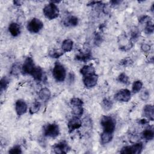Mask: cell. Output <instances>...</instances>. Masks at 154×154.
<instances>
[{"label":"cell","instance_id":"obj_31","mask_svg":"<svg viewBox=\"0 0 154 154\" xmlns=\"http://www.w3.org/2000/svg\"><path fill=\"white\" fill-rule=\"evenodd\" d=\"M70 104L72 106H82L83 102L79 98L73 97V98L71 99V100H70Z\"/></svg>","mask_w":154,"mask_h":154},{"label":"cell","instance_id":"obj_16","mask_svg":"<svg viewBox=\"0 0 154 154\" xmlns=\"http://www.w3.org/2000/svg\"><path fill=\"white\" fill-rule=\"evenodd\" d=\"M80 73L84 77L91 74L95 73L96 71L93 65L88 64V65H85L83 66L80 70Z\"/></svg>","mask_w":154,"mask_h":154},{"label":"cell","instance_id":"obj_9","mask_svg":"<svg viewBox=\"0 0 154 154\" xmlns=\"http://www.w3.org/2000/svg\"><path fill=\"white\" fill-rule=\"evenodd\" d=\"M98 76L95 73L83 77V82L85 86L87 88H91L95 86L97 84Z\"/></svg>","mask_w":154,"mask_h":154},{"label":"cell","instance_id":"obj_33","mask_svg":"<svg viewBox=\"0 0 154 154\" xmlns=\"http://www.w3.org/2000/svg\"><path fill=\"white\" fill-rule=\"evenodd\" d=\"M133 64V61L131 59L129 58H125L123 59V60H122V61L120 62V64L126 67V66H131Z\"/></svg>","mask_w":154,"mask_h":154},{"label":"cell","instance_id":"obj_17","mask_svg":"<svg viewBox=\"0 0 154 154\" xmlns=\"http://www.w3.org/2000/svg\"><path fill=\"white\" fill-rule=\"evenodd\" d=\"M73 41L70 39H66L63 42L61 49L63 52H68L72 51L73 48Z\"/></svg>","mask_w":154,"mask_h":154},{"label":"cell","instance_id":"obj_15","mask_svg":"<svg viewBox=\"0 0 154 154\" xmlns=\"http://www.w3.org/2000/svg\"><path fill=\"white\" fill-rule=\"evenodd\" d=\"M31 75L35 81L38 82H40L43 79V70L40 67L35 66L34 70L31 73Z\"/></svg>","mask_w":154,"mask_h":154},{"label":"cell","instance_id":"obj_1","mask_svg":"<svg viewBox=\"0 0 154 154\" xmlns=\"http://www.w3.org/2000/svg\"><path fill=\"white\" fill-rule=\"evenodd\" d=\"M43 12L45 16L49 20H52L58 17L60 14L58 7L55 4L52 2H50L45 6L43 9Z\"/></svg>","mask_w":154,"mask_h":154},{"label":"cell","instance_id":"obj_11","mask_svg":"<svg viewBox=\"0 0 154 154\" xmlns=\"http://www.w3.org/2000/svg\"><path fill=\"white\" fill-rule=\"evenodd\" d=\"M53 149L56 153H66L69 152L70 147L68 144L65 141H63L55 144L53 147Z\"/></svg>","mask_w":154,"mask_h":154},{"label":"cell","instance_id":"obj_21","mask_svg":"<svg viewBox=\"0 0 154 154\" xmlns=\"http://www.w3.org/2000/svg\"><path fill=\"white\" fill-rule=\"evenodd\" d=\"M142 137L147 141H150L153 139L154 132L152 128H147L142 133Z\"/></svg>","mask_w":154,"mask_h":154},{"label":"cell","instance_id":"obj_26","mask_svg":"<svg viewBox=\"0 0 154 154\" xmlns=\"http://www.w3.org/2000/svg\"><path fill=\"white\" fill-rule=\"evenodd\" d=\"M83 108L81 106H72V114L76 117H79L83 114Z\"/></svg>","mask_w":154,"mask_h":154},{"label":"cell","instance_id":"obj_23","mask_svg":"<svg viewBox=\"0 0 154 154\" xmlns=\"http://www.w3.org/2000/svg\"><path fill=\"white\" fill-rule=\"evenodd\" d=\"M142 87H143V83L140 80L135 81L132 84V91L134 93H137L141 90V89L142 88Z\"/></svg>","mask_w":154,"mask_h":154},{"label":"cell","instance_id":"obj_14","mask_svg":"<svg viewBox=\"0 0 154 154\" xmlns=\"http://www.w3.org/2000/svg\"><path fill=\"white\" fill-rule=\"evenodd\" d=\"M8 31L12 36L17 37L20 33V27L17 23L11 22L8 26Z\"/></svg>","mask_w":154,"mask_h":154},{"label":"cell","instance_id":"obj_6","mask_svg":"<svg viewBox=\"0 0 154 154\" xmlns=\"http://www.w3.org/2000/svg\"><path fill=\"white\" fill-rule=\"evenodd\" d=\"M143 149V144L141 143H136L132 146L123 147L120 153L123 154H138L141 152Z\"/></svg>","mask_w":154,"mask_h":154},{"label":"cell","instance_id":"obj_35","mask_svg":"<svg viewBox=\"0 0 154 154\" xmlns=\"http://www.w3.org/2000/svg\"><path fill=\"white\" fill-rule=\"evenodd\" d=\"M141 50L143 51V52H147L149 51L150 49V46L147 45V44H146V43H143L141 46Z\"/></svg>","mask_w":154,"mask_h":154},{"label":"cell","instance_id":"obj_4","mask_svg":"<svg viewBox=\"0 0 154 154\" xmlns=\"http://www.w3.org/2000/svg\"><path fill=\"white\" fill-rule=\"evenodd\" d=\"M59 126L56 123L48 124L44 127L43 129V134L45 136L51 138L57 137L59 135Z\"/></svg>","mask_w":154,"mask_h":154},{"label":"cell","instance_id":"obj_28","mask_svg":"<svg viewBox=\"0 0 154 154\" xmlns=\"http://www.w3.org/2000/svg\"><path fill=\"white\" fill-rule=\"evenodd\" d=\"M0 84H1V92H2L3 90H5L7 88L9 84V81L7 77L4 76L1 79Z\"/></svg>","mask_w":154,"mask_h":154},{"label":"cell","instance_id":"obj_22","mask_svg":"<svg viewBox=\"0 0 154 154\" xmlns=\"http://www.w3.org/2000/svg\"><path fill=\"white\" fill-rule=\"evenodd\" d=\"M91 54L90 52H85V53H80L78 55H77L75 57V58L77 60L81 61H87L91 59Z\"/></svg>","mask_w":154,"mask_h":154},{"label":"cell","instance_id":"obj_7","mask_svg":"<svg viewBox=\"0 0 154 154\" xmlns=\"http://www.w3.org/2000/svg\"><path fill=\"white\" fill-rule=\"evenodd\" d=\"M35 67V66L32 58L31 57H27L22 66L21 70L23 74L31 75Z\"/></svg>","mask_w":154,"mask_h":154},{"label":"cell","instance_id":"obj_27","mask_svg":"<svg viewBox=\"0 0 154 154\" xmlns=\"http://www.w3.org/2000/svg\"><path fill=\"white\" fill-rule=\"evenodd\" d=\"M63 51H60L58 50H56V49H52L51 50L49 53V55L53 58H58L60 57H61V55H63Z\"/></svg>","mask_w":154,"mask_h":154},{"label":"cell","instance_id":"obj_30","mask_svg":"<svg viewBox=\"0 0 154 154\" xmlns=\"http://www.w3.org/2000/svg\"><path fill=\"white\" fill-rule=\"evenodd\" d=\"M146 23H147V25L145 28L146 33L148 34L153 33L154 28H153V24L151 20H149L147 22H146Z\"/></svg>","mask_w":154,"mask_h":154},{"label":"cell","instance_id":"obj_24","mask_svg":"<svg viewBox=\"0 0 154 154\" xmlns=\"http://www.w3.org/2000/svg\"><path fill=\"white\" fill-rule=\"evenodd\" d=\"M40 106H41V104L39 102H35L31 105L29 108V113L31 114H34L36 113L40 109Z\"/></svg>","mask_w":154,"mask_h":154},{"label":"cell","instance_id":"obj_10","mask_svg":"<svg viewBox=\"0 0 154 154\" xmlns=\"http://www.w3.org/2000/svg\"><path fill=\"white\" fill-rule=\"evenodd\" d=\"M82 126V122L81 120L79 119L78 117H73L71 118L68 123H67V127L69 129V132L70 133L72 132L75 130L79 129Z\"/></svg>","mask_w":154,"mask_h":154},{"label":"cell","instance_id":"obj_29","mask_svg":"<svg viewBox=\"0 0 154 154\" xmlns=\"http://www.w3.org/2000/svg\"><path fill=\"white\" fill-rule=\"evenodd\" d=\"M118 80L119 82L123 84H129V77L125 73H122L119 75L118 77Z\"/></svg>","mask_w":154,"mask_h":154},{"label":"cell","instance_id":"obj_8","mask_svg":"<svg viewBox=\"0 0 154 154\" xmlns=\"http://www.w3.org/2000/svg\"><path fill=\"white\" fill-rule=\"evenodd\" d=\"M131 93L128 89H122L114 95V99L120 102H127L131 99Z\"/></svg>","mask_w":154,"mask_h":154},{"label":"cell","instance_id":"obj_12","mask_svg":"<svg viewBox=\"0 0 154 154\" xmlns=\"http://www.w3.org/2000/svg\"><path fill=\"white\" fill-rule=\"evenodd\" d=\"M27 105L23 100L19 99L15 103V110L19 116L24 114L27 111Z\"/></svg>","mask_w":154,"mask_h":154},{"label":"cell","instance_id":"obj_34","mask_svg":"<svg viewBox=\"0 0 154 154\" xmlns=\"http://www.w3.org/2000/svg\"><path fill=\"white\" fill-rule=\"evenodd\" d=\"M140 97L143 100H147L149 97V93L148 92V91L147 90H144L141 93V95H140Z\"/></svg>","mask_w":154,"mask_h":154},{"label":"cell","instance_id":"obj_37","mask_svg":"<svg viewBox=\"0 0 154 154\" xmlns=\"http://www.w3.org/2000/svg\"><path fill=\"white\" fill-rule=\"evenodd\" d=\"M110 2H111L112 5H117V4H119V3H120L121 1H111Z\"/></svg>","mask_w":154,"mask_h":154},{"label":"cell","instance_id":"obj_13","mask_svg":"<svg viewBox=\"0 0 154 154\" xmlns=\"http://www.w3.org/2000/svg\"><path fill=\"white\" fill-rule=\"evenodd\" d=\"M143 115L149 120L153 121L154 119V109L153 106L151 104L146 105L143 109Z\"/></svg>","mask_w":154,"mask_h":154},{"label":"cell","instance_id":"obj_32","mask_svg":"<svg viewBox=\"0 0 154 154\" xmlns=\"http://www.w3.org/2000/svg\"><path fill=\"white\" fill-rule=\"evenodd\" d=\"M8 153L11 154H20L22 152L21 147L19 146H15L9 150Z\"/></svg>","mask_w":154,"mask_h":154},{"label":"cell","instance_id":"obj_18","mask_svg":"<svg viewBox=\"0 0 154 154\" xmlns=\"http://www.w3.org/2000/svg\"><path fill=\"white\" fill-rule=\"evenodd\" d=\"M78 23V19L74 16H70L64 20V25L67 26H74Z\"/></svg>","mask_w":154,"mask_h":154},{"label":"cell","instance_id":"obj_36","mask_svg":"<svg viewBox=\"0 0 154 154\" xmlns=\"http://www.w3.org/2000/svg\"><path fill=\"white\" fill-rule=\"evenodd\" d=\"M13 3L16 5H20L22 3V2L20 1H14Z\"/></svg>","mask_w":154,"mask_h":154},{"label":"cell","instance_id":"obj_19","mask_svg":"<svg viewBox=\"0 0 154 154\" xmlns=\"http://www.w3.org/2000/svg\"><path fill=\"white\" fill-rule=\"evenodd\" d=\"M38 95L41 100L43 101H48L51 97V93L50 90L48 88H43L40 90Z\"/></svg>","mask_w":154,"mask_h":154},{"label":"cell","instance_id":"obj_2","mask_svg":"<svg viewBox=\"0 0 154 154\" xmlns=\"http://www.w3.org/2000/svg\"><path fill=\"white\" fill-rule=\"evenodd\" d=\"M116 124L115 120L110 116H104L101 118L100 125L103 128V132L112 134L116 129Z\"/></svg>","mask_w":154,"mask_h":154},{"label":"cell","instance_id":"obj_20","mask_svg":"<svg viewBox=\"0 0 154 154\" xmlns=\"http://www.w3.org/2000/svg\"><path fill=\"white\" fill-rule=\"evenodd\" d=\"M112 138V134L103 132L100 134V142L102 144L109 143Z\"/></svg>","mask_w":154,"mask_h":154},{"label":"cell","instance_id":"obj_3","mask_svg":"<svg viewBox=\"0 0 154 154\" xmlns=\"http://www.w3.org/2000/svg\"><path fill=\"white\" fill-rule=\"evenodd\" d=\"M52 75L55 79L58 82H63L66 76V72L64 66L59 62H56L53 70Z\"/></svg>","mask_w":154,"mask_h":154},{"label":"cell","instance_id":"obj_5","mask_svg":"<svg viewBox=\"0 0 154 154\" xmlns=\"http://www.w3.org/2000/svg\"><path fill=\"white\" fill-rule=\"evenodd\" d=\"M43 27V22L37 18H32L27 24V29L31 33L38 32Z\"/></svg>","mask_w":154,"mask_h":154},{"label":"cell","instance_id":"obj_25","mask_svg":"<svg viewBox=\"0 0 154 154\" xmlns=\"http://www.w3.org/2000/svg\"><path fill=\"white\" fill-rule=\"evenodd\" d=\"M112 106V102L111 100L105 98L102 102V106L105 111H109Z\"/></svg>","mask_w":154,"mask_h":154}]
</instances>
